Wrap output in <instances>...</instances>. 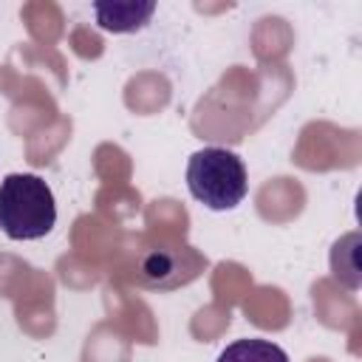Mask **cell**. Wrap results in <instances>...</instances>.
I'll use <instances>...</instances> for the list:
<instances>
[{
  "instance_id": "obj_1",
  "label": "cell",
  "mask_w": 362,
  "mask_h": 362,
  "mask_svg": "<svg viewBox=\"0 0 362 362\" xmlns=\"http://www.w3.org/2000/svg\"><path fill=\"white\" fill-rule=\"evenodd\" d=\"M57 223L51 187L34 173H11L0 181V229L11 240H40Z\"/></svg>"
},
{
  "instance_id": "obj_2",
  "label": "cell",
  "mask_w": 362,
  "mask_h": 362,
  "mask_svg": "<svg viewBox=\"0 0 362 362\" xmlns=\"http://www.w3.org/2000/svg\"><path fill=\"white\" fill-rule=\"evenodd\" d=\"M187 187L192 198L201 201L206 209L223 212V209H235L246 198L249 178L240 156L223 147H204L189 156Z\"/></svg>"
},
{
  "instance_id": "obj_3",
  "label": "cell",
  "mask_w": 362,
  "mask_h": 362,
  "mask_svg": "<svg viewBox=\"0 0 362 362\" xmlns=\"http://www.w3.org/2000/svg\"><path fill=\"white\" fill-rule=\"evenodd\" d=\"M206 266V260L192 252L189 246L181 249H153L139 263L136 280L150 288H175L198 277V272Z\"/></svg>"
},
{
  "instance_id": "obj_5",
  "label": "cell",
  "mask_w": 362,
  "mask_h": 362,
  "mask_svg": "<svg viewBox=\"0 0 362 362\" xmlns=\"http://www.w3.org/2000/svg\"><path fill=\"white\" fill-rule=\"evenodd\" d=\"M218 362H288V354L272 339L246 337V339H235L232 345H226Z\"/></svg>"
},
{
  "instance_id": "obj_4",
  "label": "cell",
  "mask_w": 362,
  "mask_h": 362,
  "mask_svg": "<svg viewBox=\"0 0 362 362\" xmlns=\"http://www.w3.org/2000/svg\"><path fill=\"white\" fill-rule=\"evenodd\" d=\"M156 3H93V14L99 28L113 31V34H130L139 31L141 25H147V20L153 17Z\"/></svg>"
}]
</instances>
